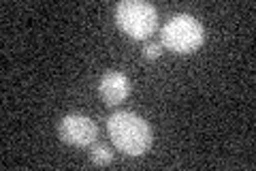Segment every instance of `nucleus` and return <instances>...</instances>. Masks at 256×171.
<instances>
[{"mask_svg": "<svg viewBox=\"0 0 256 171\" xmlns=\"http://www.w3.org/2000/svg\"><path fill=\"white\" fill-rule=\"evenodd\" d=\"M107 131L114 145L128 156H141L152 145V128L132 111H116L107 118Z\"/></svg>", "mask_w": 256, "mask_h": 171, "instance_id": "1", "label": "nucleus"}, {"mask_svg": "<svg viewBox=\"0 0 256 171\" xmlns=\"http://www.w3.org/2000/svg\"><path fill=\"white\" fill-rule=\"evenodd\" d=\"M162 45L175 54H190L201 47L205 32L201 22L188 13H178L166 20L162 26Z\"/></svg>", "mask_w": 256, "mask_h": 171, "instance_id": "2", "label": "nucleus"}, {"mask_svg": "<svg viewBox=\"0 0 256 171\" xmlns=\"http://www.w3.org/2000/svg\"><path fill=\"white\" fill-rule=\"evenodd\" d=\"M98 92H100V99L107 105H120L128 94H130V81H128V77L124 73L109 71L100 77Z\"/></svg>", "mask_w": 256, "mask_h": 171, "instance_id": "5", "label": "nucleus"}, {"mask_svg": "<svg viewBox=\"0 0 256 171\" xmlns=\"http://www.w3.org/2000/svg\"><path fill=\"white\" fill-rule=\"evenodd\" d=\"M90 158L94 165H109L114 160V152L107 143H92V150H90Z\"/></svg>", "mask_w": 256, "mask_h": 171, "instance_id": "6", "label": "nucleus"}, {"mask_svg": "<svg viewBox=\"0 0 256 171\" xmlns=\"http://www.w3.org/2000/svg\"><path fill=\"white\" fill-rule=\"evenodd\" d=\"M58 135L64 143L70 145H92L98 137V126L92 118L84 116V113H68L64 116L58 124Z\"/></svg>", "mask_w": 256, "mask_h": 171, "instance_id": "4", "label": "nucleus"}, {"mask_svg": "<svg viewBox=\"0 0 256 171\" xmlns=\"http://www.w3.org/2000/svg\"><path fill=\"white\" fill-rule=\"evenodd\" d=\"M116 22L128 37L148 39L158 26V11L143 0H122L116 7Z\"/></svg>", "mask_w": 256, "mask_h": 171, "instance_id": "3", "label": "nucleus"}, {"mask_svg": "<svg viewBox=\"0 0 256 171\" xmlns=\"http://www.w3.org/2000/svg\"><path fill=\"white\" fill-rule=\"evenodd\" d=\"M160 54H162V43H148L143 47V56H146L148 60H156Z\"/></svg>", "mask_w": 256, "mask_h": 171, "instance_id": "7", "label": "nucleus"}]
</instances>
